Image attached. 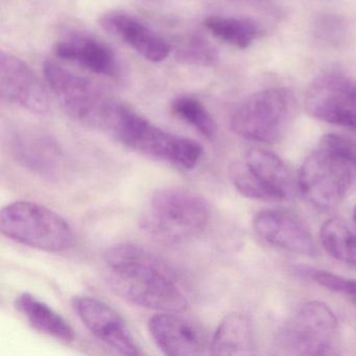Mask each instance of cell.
Returning <instances> with one entry per match:
<instances>
[{
    "instance_id": "603a6c76",
    "label": "cell",
    "mask_w": 356,
    "mask_h": 356,
    "mask_svg": "<svg viewBox=\"0 0 356 356\" xmlns=\"http://www.w3.org/2000/svg\"><path fill=\"white\" fill-rule=\"evenodd\" d=\"M178 61L191 66L211 67L218 61V51L205 38L199 35H191L183 39L177 47Z\"/></svg>"
},
{
    "instance_id": "44dd1931",
    "label": "cell",
    "mask_w": 356,
    "mask_h": 356,
    "mask_svg": "<svg viewBox=\"0 0 356 356\" xmlns=\"http://www.w3.org/2000/svg\"><path fill=\"white\" fill-rule=\"evenodd\" d=\"M321 241L329 255L339 261L356 266V235L337 218L326 220L321 227Z\"/></svg>"
},
{
    "instance_id": "ffe728a7",
    "label": "cell",
    "mask_w": 356,
    "mask_h": 356,
    "mask_svg": "<svg viewBox=\"0 0 356 356\" xmlns=\"http://www.w3.org/2000/svg\"><path fill=\"white\" fill-rule=\"evenodd\" d=\"M15 155L22 165L45 176L57 174L62 166L59 149L43 138L22 139L15 147Z\"/></svg>"
},
{
    "instance_id": "5bb4252c",
    "label": "cell",
    "mask_w": 356,
    "mask_h": 356,
    "mask_svg": "<svg viewBox=\"0 0 356 356\" xmlns=\"http://www.w3.org/2000/svg\"><path fill=\"white\" fill-rule=\"evenodd\" d=\"M256 234L270 245L302 254L312 255L316 251L309 229L293 212L268 209L256 214L253 220Z\"/></svg>"
},
{
    "instance_id": "484cf974",
    "label": "cell",
    "mask_w": 356,
    "mask_h": 356,
    "mask_svg": "<svg viewBox=\"0 0 356 356\" xmlns=\"http://www.w3.org/2000/svg\"><path fill=\"white\" fill-rule=\"evenodd\" d=\"M316 36L318 40L326 44H337L345 37L343 22L337 17L325 16L316 24Z\"/></svg>"
},
{
    "instance_id": "30bf717a",
    "label": "cell",
    "mask_w": 356,
    "mask_h": 356,
    "mask_svg": "<svg viewBox=\"0 0 356 356\" xmlns=\"http://www.w3.org/2000/svg\"><path fill=\"white\" fill-rule=\"evenodd\" d=\"M305 107L316 120L356 132V82L345 74L318 76L306 92Z\"/></svg>"
},
{
    "instance_id": "9c48e42d",
    "label": "cell",
    "mask_w": 356,
    "mask_h": 356,
    "mask_svg": "<svg viewBox=\"0 0 356 356\" xmlns=\"http://www.w3.org/2000/svg\"><path fill=\"white\" fill-rule=\"evenodd\" d=\"M353 170L326 149H318L306 158L298 172L300 193L318 209L341 203L351 186Z\"/></svg>"
},
{
    "instance_id": "cb8c5ba5",
    "label": "cell",
    "mask_w": 356,
    "mask_h": 356,
    "mask_svg": "<svg viewBox=\"0 0 356 356\" xmlns=\"http://www.w3.org/2000/svg\"><path fill=\"white\" fill-rule=\"evenodd\" d=\"M305 273L321 286L334 293H341L356 306L355 279L345 278L326 270H312V268H308Z\"/></svg>"
},
{
    "instance_id": "52a82bcc",
    "label": "cell",
    "mask_w": 356,
    "mask_h": 356,
    "mask_svg": "<svg viewBox=\"0 0 356 356\" xmlns=\"http://www.w3.org/2000/svg\"><path fill=\"white\" fill-rule=\"evenodd\" d=\"M229 176L237 191L249 199L282 201L299 191L298 175L268 149H250L243 161L230 166Z\"/></svg>"
},
{
    "instance_id": "ba28073f",
    "label": "cell",
    "mask_w": 356,
    "mask_h": 356,
    "mask_svg": "<svg viewBox=\"0 0 356 356\" xmlns=\"http://www.w3.org/2000/svg\"><path fill=\"white\" fill-rule=\"evenodd\" d=\"M339 322L332 310L322 302L302 306L285 327L281 343L289 353L298 355H334Z\"/></svg>"
},
{
    "instance_id": "4316f807",
    "label": "cell",
    "mask_w": 356,
    "mask_h": 356,
    "mask_svg": "<svg viewBox=\"0 0 356 356\" xmlns=\"http://www.w3.org/2000/svg\"><path fill=\"white\" fill-rule=\"evenodd\" d=\"M353 220H354V222H355V224H356V207L354 208V211H353Z\"/></svg>"
},
{
    "instance_id": "7402d4cb",
    "label": "cell",
    "mask_w": 356,
    "mask_h": 356,
    "mask_svg": "<svg viewBox=\"0 0 356 356\" xmlns=\"http://www.w3.org/2000/svg\"><path fill=\"white\" fill-rule=\"evenodd\" d=\"M170 109L177 118L195 128L203 136L207 138L216 136V122L199 99L189 95H181L172 102Z\"/></svg>"
},
{
    "instance_id": "d4e9b609",
    "label": "cell",
    "mask_w": 356,
    "mask_h": 356,
    "mask_svg": "<svg viewBox=\"0 0 356 356\" xmlns=\"http://www.w3.org/2000/svg\"><path fill=\"white\" fill-rule=\"evenodd\" d=\"M318 147L333 154L353 172L356 170V141L337 134H326L321 138Z\"/></svg>"
},
{
    "instance_id": "6da1fadb",
    "label": "cell",
    "mask_w": 356,
    "mask_h": 356,
    "mask_svg": "<svg viewBox=\"0 0 356 356\" xmlns=\"http://www.w3.org/2000/svg\"><path fill=\"white\" fill-rule=\"evenodd\" d=\"M106 282L129 303L160 312H185L188 300L170 266L135 243H118L104 254Z\"/></svg>"
},
{
    "instance_id": "7c38bea8",
    "label": "cell",
    "mask_w": 356,
    "mask_h": 356,
    "mask_svg": "<svg viewBox=\"0 0 356 356\" xmlns=\"http://www.w3.org/2000/svg\"><path fill=\"white\" fill-rule=\"evenodd\" d=\"M0 92L8 103L33 113L49 112L47 88L24 60L6 51L0 53Z\"/></svg>"
},
{
    "instance_id": "5b68a950",
    "label": "cell",
    "mask_w": 356,
    "mask_h": 356,
    "mask_svg": "<svg viewBox=\"0 0 356 356\" xmlns=\"http://www.w3.org/2000/svg\"><path fill=\"white\" fill-rule=\"evenodd\" d=\"M296 99L284 88L258 91L233 113L231 129L238 136L264 143L280 141L295 120Z\"/></svg>"
},
{
    "instance_id": "e0dca14e",
    "label": "cell",
    "mask_w": 356,
    "mask_h": 356,
    "mask_svg": "<svg viewBox=\"0 0 356 356\" xmlns=\"http://www.w3.org/2000/svg\"><path fill=\"white\" fill-rule=\"evenodd\" d=\"M211 355H249L253 353L254 332L251 320L233 312L220 321L209 343Z\"/></svg>"
},
{
    "instance_id": "ac0fdd59",
    "label": "cell",
    "mask_w": 356,
    "mask_h": 356,
    "mask_svg": "<svg viewBox=\"0 0 356 356\" xmlns=\"http://www.w3.org/2000/svg\"><path fill=\"white\" fill-rule=\"evenodd\" d=\"M16 309L26 318L33 328L63 343L74 339L70 323L49 304L30 293H22L15 300Z\"/></svg>"
},
{
    "instance_id": "8fae6325",
    "label": "cell",
    "mask_w": 356,
    "mask_h": 356,
    "mask_svg": "<svg viewBox=\"0 0 356 356\" xmlns=\"http://www.w3.org/2000/svg\"><path fill=\"white\" fill-rule=\"evenodd\" d=\"M72 307L83 324L99 341L122 355H140L137 345L124 318L105 302L88 296H76Z\"/></svg>"
},
{
    "instance_id": "277c9868",
    "label": "cell",
    "mask_w": 356,
    "mask_h": 356,
    "mask_svg": "<svg viewBox=\"0 0 356 356\" xmlns=\"http://www.w3.org/2000/svg\"><path fill=\"white\" fill-rule=\"evenodd\" d=\"M0 230L8 238L41 251H65L76 241L74 229L60 214L28 201L14 202L3 208Z\"/></svg>"
},
{
    "instance_id": "83f0119b",
    "label": "cell",
    "mask_w": 356,
    "mask_h": 356,
    "mask_svg": "<svg viewBox=\"0 0 356 356\" xmlns=\"http://www.w3.org/2000/svg\"><path fill=\"white\" fill-rule=\"evenodd\" d=\"M239 1H255V0H239Z\"/></svg>"
},
{
    "instance_id": "d6986e66",
    "label": "cell",
    "mask_w": 356,
    "mask_h": 356,
    "mask_svg": "<svg viewBox=\"0 0 356 356\" xmlns=\"http://www.w3.org/2000/svg\"><path fill=\"white\" fill-rule=\"evenodd\" d=\"M203 24L216 38L241 49L249 47L261 34L259 24L247 18L214 15L206 18Z\"/></svg>"
},
{
    "instance_id": "7a4b0ae2",
    "label": "cell",
    "mask_w": 356,
    "mask_h": 356,
    "mask_svg": "<svg viewBox=\"0 0 356 356\" xmlns=\"http://www.w3.org/2000/svg\"><path fill=\"white\" fill-rule=\"evenodd\" d=\"M44 78L54 97L72 120L113 137L128 106L99 85L53 61L44 63Z\"/></svg>"
},
{
    "instance_id": "3957f363",
    "label": "cell",
    "mask_w": 356,
    "mask_h": 356,
    "mask_svg": "<svg viewBox=\"0 0 356 356\" xmlns=\"http://www.w3.org/2000/svg\"><path fill=\"white\" fill-rule=\"evenodd\" d=\"M209 218V206L199 193L168 187L154 193L143 216V227L163 243H180L200 234Z\"/></svg>"
},
{
    "instance_id": "8992f818",
    "label": "cell",
    "mask_w": 356,
    "mask_h": 356,
    "mask_svg": "<svg viewBox=\"0 0 356 356\" xmlns=\"http://www.w3.org/2000/svg\"><path fill=\"white\" fill-rule=\"evenodd\" d=\"M113 138L124 147L149 157L193 170L203 156V147L193 139L168 132L129 107Z\"/></svg>"
},
{
    "instance_id": "4fadbf2b",
    "label": "cell",
    "mask_w": 356,
    "mask_h": 356,
    "mask_svg": "<svg viewBox=\"0 0 356 356\" xmlns=\"http://www.w3.org/2000/svg\"><path fill=\"white\" fill-rule=\"evenodd\" d=\"M179 312H161L149 321V331L158 349L168 356H197L209 349L203 329Z\"/></svg>"
},
{
    "instance_id": "2e32d148",
    "label": "cell",
    "mask_w": 356,
    "mask_h": 356,
    "mask_svg": "<svg viewBox=\"0 0 356 356\" xmlns=\"http://www.w3.org/2000/svg\"><path fill=\"white\" fill-rule=\"evenodd\" d=\"M54 54L59 59L82 66L89 72L108 78H118L120 67L111 49L95 37L72 34L58 41Z\"/></svg>"
},
{
    "instance_id": "9a60e30c",
    "label": "cell",
    "mask_w": 356,
    "mask_h": 356,
    "mask_svg": "<svg viewBox=\"0 0 356 356\" xmlns=\"http://www.w3.org/2000/svg\"><path fill=\"white\" fill-rule=\"evenodd\" d=\"M99 22L106 32L120 39L147 61L159 63L172 51V45L163 37L130 14L108 12Z\"/></svg>"
}]
</instances>
